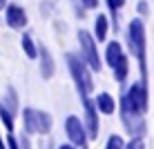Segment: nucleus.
Returning a JSON list of instances; mask_svg holds the SVG:
<instances>
[{"label": "nucleus", "instance_id": "nucleus-10", "mask_svg": "<svg viewBox=\"0 0 154 149\" xmlns=\"http://www.w3.org/2000/svg\"><path fill=\"white\" fill-rule=\"evenodd\" d=\"M94 105H96V109H98V114H105V116H112L116 109V100H114V96L112 94H107V91H100L96 94V98H94Z\"/></svg>", "mask_w": 154, "mask_h": 149}, {"label": "nucleus", "instance_id": "nucleus-19", "mask_svg": "<svg viewBox=\"0 0 154 149\" xmlns=\"http://www.w3.org/2000/svg\"><path fill=\"white\" fill-rule=\"evenodd\" d=\"M123 4H125V0H107V7L112 9V11H119Z\"/></svg>", "mask_w": 154, "mask_h": 149}, {"label": "nucleus", "instance_id": "nucleus-9", "mask_svg": "<svg viewBox=\"0 0 154 149\" xmlns=\"http://www.w3.org/2000/svg\"><path fill=\"white\" fill-rule=\"evenodd\" d=\"M7 25L11 29L16 31H20V29H25V25H27V13H25V9L20 7V4H7Z\"/></svg>", "mask_w": 154, "mask_h": 149}, {"label": "nucleus", "instance_id": "nucleus-16", "mask_svg": "<svg viewBox=\"0 0 154 149\" xmlns=\"http://www.w3.org/2000/svg\"><path fill=\"white\" fill-rule=\"evenodd\" d=\"M112 71H114L116 82H123L125 78H127V71H130V60H127V58H125V60H121L119 65H116V67L112 69Z\"/></svg>", "mask_w": 154, "mask_h": 149}, {"label": "nucleus", "instance_id": "nucleus-1", "mask_svg": "<svg viewBox=\"0 0 154 149\" xmlns=\"http://www.w3.org/2000/svg\"><path fill=\"white\" fill-rule=\"evenodd\" d=\"M65 62H67L69 76H72L74 85H76V91H78V96H81V100L89 98V94L94 91V78H92L89 67L81 60L78 54H65Z\"/></svg>", "mask_w": 154, "mask_h": 149}, {"label": "nucleus", "instance_id": "nucleus-12", "mask_svg": "<svg viewBox=\"0 0 154 149\" xmlns=\"http://www.w3.org/2000/svg\"><path fill=\"white\" fill-rule=\"evenodd\" d=\"M107 16L98 13L96 16V22H94V40L96 42H103L105 38H107Z\"/></svg>", "mask_w": 154, "mask_h": 149}, {"label": "nucleus", "instance_id": "nucleus-4", "mask_svg": "<svg viewBox=\"0 0 154 149\" xmlns=\"http://www.w3.org/2000/svg\"><path fill=\"white\" fill-rule=\"evenodd\" d=\"M78 47H81V60L89 67V71H100L103 62H100V56H98V47H96V40L89 31L81 29L78 31Z\"/></svg>", "mask_w": 154, "mask_h": 149}, {"label": "nucleus", "instance_id": "nucleus-2", "mask_svg": "<svg viewBox=\"0 0 154 149\" xmlns=\"http://www.w3.org/2000/svg\"><path fill=\"white\" fill-rule=\"evenodd\" d=\"M54 127L51 114L40 111L36 107H25L23 109V129L27 136H47Z\"/></svg>", "mask_w": 154, "mask_h": 149}, {"label": "nucleus", "instance_id": "nucleus-23", "mask_svg": "<svg viewBox=\"0 0 154 149\" xmlns=\"http://www.w3.org/2000/svg\"><path fill=\"white\" fill-rule=\"evenodd\" d=\"M5 7H7V0H0V11H2Z\"/></svg>", "mask_w": 154, "mask_h": 149}, {"label": "nucleus", "instance_id": "nucleus-17", "mask_svg": "<svg viewBox=\"0 0 154 149\" xmlns=\"http://www.w3.org/2000/svg\"><path fill=\"white\" fill-rule=\"evenodd\" d=\"M125 147V142H123V138L121 136H116V134H112L107 138V145H105V149H123Z\"/></svg>", "mask_w": 154, "mask_h": 149}, {"label": "nucleus", "instance_id": "nucleus-21", "mask_svg": "<svg viewBox=\"0 0 154 149\" xmlns=\"http://www.w3.org/2000/svg\"><path fill=\"white\" fill-rule=\"evenodd\" d=\"M56 149H76L74 145H69V142H63V145H58Z\"/></svg>", "mask_w": 154, "mask_h": 149}, {"label": "nucleus", "instance_id": "nucleus-13", "mask_svg": "<svg viewBox=\"0 0 154 149\" xmlns=\"http://www.w3.org/2000/svg\"><path fill=\"white\" fill-rule=\"evenodd\" d=\"M20 47H23L25 56H27L29 60H36V58H38V47H36V42L29 34H25L23 38H20Z\"/></svg>", "mask_w": 154, "mask_h": 149}, {"label": "nucleus", "instance_id": "nucleus-6", "mask_svg": "<svg viewBox=\"0 0 154 149\" xmlns=\"http://www.w3.org/2000/svg\"><path fill=\"white\" fill-rule=\"evenodd\" d=\"M83 111H85L83 127H85V131H87V140H96L100 122H98V109H96V105H94L92 98H83Z\"/></svg>", "mask_w": 154, "mask_h": 149}, {"label": "nucleus", "instance_id": "nucleus-11", "mask_svg": "<svg viewBox=\"0 0 154 149\" xmlns=\"http://www.w3.org/2000/svg\"><path fill=\"white\" fill-rule=\"evenodd\" d=\"M125 54H123V47H121V42H107V49H105V62H107L109 69H114L119 65L121 60H125Z\"/></svg>", "mask_w": 154, "mask_h": 149}, {"label": "nucleus", "instance_id": "nucleus-7", "mask_svg": "<svg viewBox=\"0 0 154 149\" xmlns=\"http://www.w3.org/2000/svg\"><path fill=\"white\" fill-rule=\"evenodd\" d=\"M123 98L127 100V105H130L134 111H139L141 116L147 111V89H145V82H132V87L125 91Z\"/></svg>", "mask_w": 154, "mask_h": 149}, {"label": "nucleus", "instance_id": "nucleus-15", "mask_svg": "<svg viewBox=\"0 0 154 149\" xmlns=\"http://www.w3.org/2000/svg\"><path fill=\"white\" fill-rule=\"evenodd\" d=\"M0 120H2V127L7 129V134H14V127H16L14 125V114L2 103H0Z\"/></svg>", "mask_w": 154, "mask_h": 149}, {"label": "nucleus", "instance_id": "nucleus-22", "mask_svg": "<svg viewBox=\"0 0 154 149\" xmlns=\"http://www.w3.org/2000/svg\"><path fill=\"white\" fill-rule=\"evenodd\" d=\"M139 9H141V13H145V11H147V4H145V2H141V4H139Z\"/></svg>", "mask_w": 154, "mask_h": 149}, {"label": "nucleus", "instance_id": "nucleus-5", "mask_svg": "<svg viewBox=\"0 0 154 149\" xmlns=\"http://www.w3.org/2000/svg\"><path fill=\"white\" fill-rule=\"evenodd\" d=\"M65 136H67V142L74 145L76 149H85L87 147V131L83 127V120L78 116H67L65 118Z\"/></svg>", "mask_w": 154, "mask_h": 149}, {"label": "nucleus", "instance_id": "nucleus-3", "mask_svg": "<svg viewBox=\"0 0 154 149\" xmlns=\"http://www.w3.org/2000/svg\"><path fill=\"white\" fill-rule=\"evenodd\" d=\"M127 42H130V51L132 56L139 60L141 71L145 76V27H143V20L134 18L127 27Z\"/></svg>", "mask_w": 154, "mask_h": 149}, {"label": "nucleus", "instance_id": "nucleus-18", "mask_svg": "<svg viewBox=\"0 0 154 149\" xmlns=\"http://www.w3.org/2000/svg\"><path fill=\"white\" fill-rule=\"evenodd\" d=\"M123 149H143V138H132Z\"/></svg>", "mask_w": 154, "mask_h": 149}, {"label": "nucleus", "instance_id": "nucleus-8", "mask_svg": "<svg viewBox=\"0 0 154 149\" xmlns=\"http://www.w3.org/2000/svg\"><path fill=\"white\" fill-rule=\"evenodd\" d=\"M38 62H40V76H42V80H51L54 73H56V62H54V58H51L49 49H47L45 45L38 47Z\"/></svg>", "mask_w": 154, "mask_h": 149}, {"label": "nucleus", "instance_id": "nucleus-20", "mask_svg": "<svg viewBox=\"0 0 154 149\" xmlns=\"http://www.w3.org/2000/svg\"><path fill=\"white\" fill-rule=\"evenodd\" d=\"M85 9H96L98 7V0H81Z\"/></svg>", "mask_w": 154, "mask_h": 149}, {"label": "nucleus", "instance_id": "nucleus-14", "mask_svg": "<svg viewBox=\"0 0 154 149\" xmlns=\"http://www.w3.org/2000/svg\"><path fill=\"white\" fill-rule=\"evenodd\" d=\"M2 105H5V107H7L9 111H11L14 116H16V111H18V96H16V89H14V87H7Z\"/></svg>", "mask_w": 154, "mask_h": 149}]
</instances>
